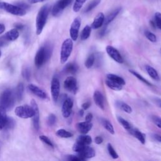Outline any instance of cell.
Masks as SVG:
<instances>
[{
    "instance_id": "obj_1",
    "label": "cell",
    "mask_w": 161,
    "mask_h": 161,
    "mask_svg": "<svg viewBox=\"0 0 161 161\" xmlns=\"http://www.w3.org/2000/svg\"><path fill=\"white\" fill-rule=\"evenodd\" d=\"M50 11V6L48 4L43 6L39 10L36 18V33L40 35L46 24Z\"/></svg>"
},
{
    "instance_id": "obj_2",
    "label": "cell",
    "mask_w": 161,
    "mask_h": 161,
    "mask_svg": "<svg viewBox=\"0 0 161 161\" xmlns=\"http://www.w3.org/2000/svg\"><path fill=\"white\" fill-rule=\"evenodd\" d=\"M15 96L10 89L4 90L0 94V108L6 110L13 108L14 103Z\"/></svg>"
},
{
    "instance_id": "obj_3",
    "label": "cell",
    "mask_w": 161,
    "mask_h": 161,
    "mask_svg": "<svg viewBox=\"0 0 161 161\" xmlns=\"http://www.w3.org/2000/svg\"><path fill=\"white\" fill-rule=\"evenodd\" d=\"M73 49V40L71 38H67L65 40L61 46L60 50V62L62 64L65 63L69 59Z\"/></svg>"
},
{
    "instance_id": "obj_4",
    "label": "cell",
    "mask_w": 161,
    "mask_h": 161,
    "mask_svg": "<svg viewBox=\"0 0 161 161\" xmlns=\"http://www.w3.org/2000/svg\"><path fill=\"white\" fill-rule=\"evenodd\" d=\"M14 113L19 118L27 119L33 117L34 114V110L31 105L24 104L17 106L15 108Z\"/></svg>"
},
{
    "instance_id": "obj_5",
    "label": "cell",
    "mask_w": 161,
    "mask_h": 161,
    "mask_svg": "<svg viewBox=\"0 0 161 161\" xmlns=\"http://www.w3.org/2000/svg\"><path fill=\"white\" fill-rule=\"evenodd\" d=\"M0 8L4 9L6 11L16 16H21L26 14L25 9L19 7V6H15L5 2L0 3Z\"/></svg>"
},
{
    "instance_id": "obj_6",
    "label": "cell",
    "mask_w": 161,
    "mask_h": 161,
    "mask_svg": "<svg viewBox=\"0 0 161 161\" xmlns=\"http://www.w3.org/2000/svg\"><path fill=\"white\" fill-rule=\"evenodd\" d=\"M50 57L48 55L45 47H42L35 57V64L37 67H42Z\"/></svg>"
},
{
    "instance_id": "obj_7",
    "label": "cell",
    "mask_w": 161,
    "mask_h": 161,
    "mask_svg": "<svg viewBox=\"0 0 161 161\" xmlns=\"http://www.w3.org/2000/svg\"><path fill=\"white\" fill-rule=\"evenodd\" d=\"M72 2V0H59L53 6L52 13V15L54 16H58L62 11L67 6H69L70 3Z\"/></svg>"
},
{
    "instance_id": "obj_8",
    "label": "cell",
    "mask_w": 161,
    "mask_h": 161,
    "mask_svg": "<svg viewBox=\"0 0 161 161\" xmlns=\"http://www.w3.org/2000/svg\"><path fill=\"white\" fill-rule=\"evenodd\" d=\"M81 24V19L80 17L75 18L72 21L70 28V36L73 41H76L78 38L79 30Z\"/></svg>"
},
{
    "instance_id": "obj_9",
    "label": "cell",
    "mask_w": 161,
    "mask_h": 161,
    "mask_svg": "<svg viewBox=\"0 0 161 161\" xmlns=\"http://www.w3.org/2000/svg\"><path fill=\"white\" fill-rule=\"evenodd\" d=\"M51 94L52 99L54 102H57L59 94H60V82L58 78L57 77H53L52 80L51 82Z\"/></svg>"
},
{
    "instance_id": "obj_10",
    "label": "cell",
    "mask_w": 161,
    "mask_h": 161,
    "mask_svg": "<svg viewBox=\"0 0 161 161\" xmlns=\"http://www.w3.org/2000/svg\"><path fill=\"white\" fill-rule=\"evenodd\" d=\"M30 105L31 106V107L34 110V114L32 117L33 127L36 131H38L40 128V114H39L38 106L36 102L34 99H32L31 101Z\"/></svg>"
},
{
    "instance_id": "obj_11",
    "label": "cell",
    "mask_w": 161,
    "mask_h": 161,
    "mask_svg": "<svg viewBox=\"0 0 161 161\" xmlns=\"http://www.w3.org/2000/svg\"><path fill=\"white\" fill-rule=\"evenodd\" d=\"M64 86L66 90L74 94L77 91V80L73 76H69L65 79L64 82Z\"/></svg>"
},
{
    "instance_id": "obj_12",
    "label": "cell",
    "mask_w": 161,
    "mask_h": 161,
    "mask_svg": "<svg viewBox=\"0 0 161 161\" xmlns=\"http://www.w3.org/2000/svg\"><path fill=\"white\" fill-rule=\"evenodd\" d=\"M106 51L108 55L113 58L114 61L119 64H122L123 63V58L122 56L121 55L120 53L118 52L117 49H116L114 47L111 46V45H108L106 47Z\"/></svg>"
},
{
    "instance_id": "obj_13",
    "label": "cell",
    "mask_w": 161,
    "mask_h": 161,
    "mask_svg": "<svg viewBox=\"0 0 161 161\" xmlns=\"http://www.w3.org/2000/svg\"><path fill=\"white\" fill-rule=\"evenodd\" d=\"M73 107V101L70 97H67L64 101L62 106V116L67 118H69L72 113V109Z\"/></svg>"
},
{
    "instance_id": "obj_14",
    "label": "cell",
    "mask_w": 161,
    "mask_h": 161,
    "mask_svg": "<svg viewBox=\"0 0 161 161\" xmlns=\"http://www.w3.org/2000/svg\"><path fill=\"white\" fill-rule=\"evenodd\" d=\"M96 152L94 149L88 145H86L84 148L79 153H78V155H79L84 160L92 158L95 156Z\"/></svg>"
},
{
    "instance_id": "obj_15",
    "label": "cell",
    "mask_w": 161,
    "mask_h": 161,
    "mask_svg": "<svg viewBox=\"0 0 161 161\" xmlns=\"http://www.w3.org/2000/svg\"><path fill=\"white\" fill-rule=\"evenodd\" d=\"M28 88L30 90V91L33 92L35 95H36L37 97L43 99H45L47 98V93L37 86L33 84H30L28 85Z\"/></svg>"
},
{
    "instance_id": "obj_16",
    "label": "cell",
    "mask_w": 161,
    "mask_h": 161,
    "mask_svg": "<svg viewBox=\"0 0 161 161\" xmlns=\"http://www.w3.org/2000/svg\"><path fill=\"white\" fill-rule=\"evenodd\" d=\"M92 124L91 122L84 121L79 122L76 124V128L77 130L82 134H87L92 128Z\"/></svg>"
},
{
    "instance_id": "obj_17",
    "label": "cell",
    "mask_w": 161,
    "mask_h": 161,
    "mask_svg": "<svg viewBox=\"0 0 161 161\" xmlns=\"http://www.w3.org/2000/svg\"><path fill=\"white\" fill-rule=\"evenodd\" d=\"M93 99L95 104L97 107H99L101 109L104 110V99L102 93L96 90L94 91L93 94Z\"/></svg>"
},
{
    "instance_id": "obj_18",
    "label": "cell",
    "mask_w": 161,
    "mask_h": 161,
    "mask_svg": "<svg viewBox=\"0 0 161 161\" xmlns=\"http://www.w3.org/2000/svg\"><path fill=\"white\" fill-rule=\"evenodd\" d=\"M104 15L103 13H99L94 19L91 25V28L93 29H97L103 26L104 22Z\"/></svg>"
},
{
    "instance_id": "obj_19",
    "label": "cell",
    "mask_w": 161,
    "mask_h": 161,
    "mask_svg": "<svg viewBox=\"0 0 161 161\" xmlns=\"http://www.w3.org/2000/svg\"><path fill=\"white\" fill-rule=\"evenodd\" d=\"M19 36V31L16 28H13L8 31L5 33L4 37L8 41H14L16 40Z\"/></svg>"
},
{
    "instance_id": "obj_20",
    "label": "cell",
    "mask_w": 161,
    "mask_h": 161,
    "mask_svg": "<svg viewBox=\"0 0 161 161\" xmlns=\"http://www.w3.org/2000/svg\"><path fill=\"white\" fill-rule=\"evenodd\" d=\"M121 8H117L115 9H114L113 11H111L107 16L106 18H105L104 19V25H108V24H109L116 17V16L119 14V13L120 12Z\"/></svg>"
},
{
    "instance_id": "obj_21",
    "label": "cell",
    "mask_w": 161,
    "mask_h": 161,
    "mask_svg": "<svg viewBox=\"0 0 161 161\" xmlns=\"http://www.w3.org/2000/svg\"><path fill=\"white\" fill-rule=\"evenodd\" d=\"M145 69L147 71V72L148 73V74L150 75V77L153 79L155 80H160V77L158 75V74L157 72V71L152 66L147 65L145 66Z\"/></svg>"
},
{
    "instance_id": "obj_22",
    "label": "cell",
    "mask_w": 161,
    "mask_h": 161,
    "mask_svg": "<svg viewBox=\"0 0 161 161\" xmlns=\"http://www.w3.org/2000/svg\"><path fill=\"white\" fill-rule=\"evenodd\" d=\"M76 142L86 145H89L92 143V138L91 136L86 134H82L77 137Z\"/></svg>"
},
{
    "instance_id": "obj_23",
    "label": "cell",
    "mask_w": 161,
    "mask_h": 161,
    "mask_svg": "<svg viewBox=\"0 0 161 161\" xmlns=\"http://www.w3.org/2000/svg\"><path fill=\"white\" fill-rule=\"evenodd\" d=\"M105 83L106 84V86L109 87L110 89L114 90V91H120L123 88V86L112 80L110 79H107L105 81Z\"/></svg>"
},
{
    "instance_id": "obj_24",
    "label": "cell",
    "mask_w": 161,
    "mask_h": 161,
    "mask_svg": "<svg viewBox=\"0 0 161 161\" xmlns=\"http://www.w3.org/2000/svg\"><path fill=\"white\" fill-rule=\"evenodd\" d=\"M130 133L136 138H137L142 144L145 143V135L143 134L140 131L137 129H132Z\"/></svg>"
},
{
    "instance_id": "obj_25",
    "label": "cell",
    "mask_w": 161,
    "mask_h": 161,
    "mask_svg": "<svg viewBox=\"0 0 161 161\" xmlns=\"http://www.w3.org/2000/svg\"><path fill=\"white\" fill-rule=\"evenodd\" d=\"M115 104L119 108H120L122 111H125L126 113H131L132 112V108H131V106L123 101H116Z\"/></svg>"
},
{
    "instance_id": "obj_26",
    "label": "cell",
    "mask_w": 161,
    "mask_h": 161,
    "mask_svg": "<svg viewBox=\"0 0 161 161\" xmlns=\"http://www.w3.org/2000/svg\"><path fill=\"white\" fill-rule=\"evenodd\" d=\"M8 116L6 113V110L0 108V130H2L4 128Z\"/></svg>"
},
{
    "instance_id": "obj_27",
    "label": "cell",
    "mask_w": 161,
    "mask_h": 161,
    "mask_svg": "<svg viewBox=\"0 0 161 161\" xmlns=\"http://www.w3.org/2000/svg\"><path fill=\"white\" fill-rule=\"evenodd\" d=\"M106 77H107V79L112 80H113V81H114V82H117V83H118V84H119L122 86H124L126 84L124 79H123L122 77H119V76H118L116 74H108Z\"/></svg>"
},
{
    "instance_id": "obj_28",
    "label": "cell",
    "mask_w": 161,
    "mask_h": 161,
    "mask_svg": "<svg viewBox=\"0 0 161 161\" xmlns=\"http://www.w3.org/2000/svg\"><path fill=\"white\" fill-rule=\"evenodd\" d=\"M24 92V85L22 82L18 84L15 91V96L18 101L21 100Z\"/></svg>"
},
{
    "instance_id": "obj_29",
    "label": "cell",
    "mask_w": 161,
    "mask_h": 161,
    "mask_svg": "<svg viewBox=\"0 0 161 161\" xmlns=\"http://www.w3.org/2000/svg\"><path fill=\"white\" fill-rule=\"evenodd\" d=\"M101 123H102L103 126L104 127V128L108 132H109L111 135L114 134V130L113 126L112 125V124L108 119H106L104 118H102L101 119Z\"/></svg>"
},
{
    "instance_id": "obj_30",
    "label": "cell",
    "mask_w": 161,
    "mask_h": 161,
    "mask_svg": "<svg viewBox=\"0 0 161 161\" xmlns=\"http://www.w3.org/2000/svg\"><path fill=\"white\" fill-rule=\"evenodd\" d=\"M91 29H92L91 26L89 25L85 26V27L83 28L80 34L81 40H86L89 37L91 33Z\"/></svg>"
},
{
    "instance_id": "obj_31",
    "label": "cell",
    "mask_w": 161,
    "mask_h": 161,
    "mask_svg": "<svg viewBox=\"0 0 161 161\" xmlns=\"http://www.w3.org/2000/svg\"><path fill=\"white\" fill-rule=\"evenodd\" d=\"M129 72H130L132 75H133L135 77H136L138 79H139L140 81H142V82H143V83L145 84L146 85H147V86H152V83H150L148 80H147L145 78H144L142 75H141L140 74H138V73L136 72V71L130 69V70H129Z\"/></svg>"
},
{
    "instance_id": "obj_32",
    "label": "cell",
    "mask_w": 161,
    "mask_h": 161,
    "mask_svg": "<svg viewBox=\"0 0 161 161\" xmlns=\"http://www.w3.org/2000/svg\"><path fill=\"white\" fill-rule=\"evenodd\" d=\"M56 135L57 136L60 137V138H70L73 136L72 133L67 131L65 129H59L56 131Z\"/></svg>"
},
{
    "instance_id": "obj_33",
    "label": "cell",
    "mask_w": 161,
    "mask_h": 161,
    "mask_svg": "<svg viewBox=\"0 0 161 161\" xmlns=\"http://www.w3.org/2000/svg\"><path fill=\"white\" fill-rule=\"evenodd\" d=\"M64 69L65 71L67 73L75 74L78 70V67L74 63H69L65 65Z\"/></svg>"
},
{
    "instance_id": "obj_34",
    "label": "cell",
    "mask_w": 161,
    "mask_h": 161,
    "mask_svg": "<svg viewBox=\"0 0 161 161\" xmlns=\"http://www.w3.org/2000/svg\"><path fill=\"white\" fill-rule=\"evenodd\" d=\"M117 119H118V121H119V123L124 127V128L125 130H126L129 132H130L131 131L132 128H131L130 124L125 119H124L123 118H122L121 116H118Z\"/></svg>"
},
{
    "instance_id": "obj_35",
    "label": "cell",
    "mask_w": 161,
    "mask_h": 161,
    "mask_svg": "<svg viewBox=\"0 0 161 161\" xmlns=\"http://www.w3.org/2000/svg\"><path fill=\"white\" fill-rule=\"evenodd\" d=\"M94 61H95V56L93 53H91L90 54L87 59L85 61V66L86 68L87 69H90L92 67V65H94Z\"/></svg>"
},
{
    "instance_id": "obj_36",
    "label": "cell",
    "mask_w": 161,
    "mask_h": 161,
    "mask_svg": "<svg viewBox=\"0 0 161 161\" xmlns=\"http://www.w3.org/2000/svg\"><path fill=\"white\" fill-rule=\"evenodd\" d=\"M100 2H101V0H92L86 7L84 9V12L87 13L91 11L92 9L96 7L99 4Z\"/></svg>"
},
{
    "instance_id": "obj_37",
    "label": "cell",
    "mask_w": 161,
    "mask_h": 161,
    "mask_svg": "<svg viewBox=\"0 0 161 161\" xmlns=\"http://www.w3.org/2000/svg\"><path fill=\"white\" fill-rule=\"evenodd\" d=\"M86 1L87 0H75L73 5V11L74 12L79 11Z\"/></svg>"
},
{
    "instance_id": "obj_38",
    "label": "cell",
    "mask_w": 161,
    "mask_h": 161,
    "mask_svg": "<svg viewBox=\"0 0 161 161\" xmlns=\"http://www.w3.org/2000/svg\"><path fill=\"white\" fill-rule=\"evenodd\" d=\"M107 149H108V151L109 152V154L110 155V156L114 158V159H116V158H118V155L117 154V153L116 152L115 150L114 149V148L113 147L111 143H108L107 145Z\"/></svg>"
},
{
    "instance_id": "obj_39",
    "label": "cell",
    "mask_w": 161,
    "mask_h": 161,
    "mask_svg": "<svg viewBox=\"0 0 161 161\" xmlns=\"http://www.w3.org/2000/svg\"><path fill=\"white\" fill-rule=\"evenodd\" d=\"M15 126V121L14 119L12 118H8L6 123V125L4 126L5 130H11L13 129Z\"/></svg>"
},
{
    "instance_id": "obj_40",
    "label": "cell",
    "mask_w": 161,
    "mask_h": 161,
    "mask_svg": "<svg viewBox=\"0 0 161 161\" xmlns=\"http://www.w3.org/2000/svg\"><path fill=\"white\" fill-rule=\"evenodd\" d=\"M144 33H145V36H146V38L151 42H157V37L153 33H152L148 30H146V31H145Z\"/></svg>"
},
{
    "instance_id": "obj_41",
    "label": "cell",
    "mask_w": 161,
    "mask_h": 161,
    "mask_svg": "<svg viewBox=\"0 0 161 161\" xmlns=\"http://www.w3.org/2000/svg\"><path fill=\"white\" fill-rule=\"evenodd\" d=\"M39 139L43 143H45V144H47L48 146L53 148V144L52 143V141L45 135H40L39 136Z\"/></svg>"
},
{
    "instance_id": "obj_42",
    "label": "cell",
    "mask_w": 161,
    "mask_h": 161,
    "mask_svg": "<svg viewBox=\"0 0 161 161\" xmlns=\"http://www.w3.org/2000/svg\"><path fill=\"white\" fill-rule=\"evenodd\" d=\"M155 23L156 26L161 30V13L157 12L155 14Z\"/></svg>"
},
{
    "instance_id": "obj_43",
    "label": "cell",
    "mask_w": 161,
    "mask_h": 161,
    "mask_svg": "<svg viewBox=\"0 0 161 161\" xmlns=\"http://www.w3.org/2000/svg\"><path fill=\"white\" fill-rule=\"evenodd\" d=\"M56 120H57V118H56V116L54 114H50L48 117V119H47V123H48V125L50 126H53L55 125V122H56Z\"/></svg>"
},
{
    "instance_id": "obj_44",
    "label": "cell",
    "mask_w": 161,
    "mask_h": 161,
    "mask_svg": "<svg viewBox=\"0 0 161 161\" xmlns=\"http://www.w3.org/2000/svg\"><path fill=\"white\" fill-rule=\"evenodd\" d=\"M152 121L154 123V124L161 129V118L159 116H157L156 115H153L151 117Z\"/></svg>"
},
{
    "instance_id": "obj_45",
    "label": "cell",
    "mask_w": 161,
    "mask_h": 161,
    "mask_svg": "<svg viewBox=\"0 0 161 161\" xmlns=\"http://www.w3.org/2000/svg\"><path fill=\"white\" fill-rule=\"evenodd\" d=\"M22 75L23 76V77L26 79L27 80H28L30 78V75H31V72H30V69L28 67H25L22 72Z\"/></svg>"
},
{
    "instance_id": "obj_46",
    "label": "cell",
    "mask_w": 161,
    "mask_h": 161,
    "mask_svg": "<svg viewBox=\"0 0 161 161\" xmlns=\"http://www.w3.org/2000/svg\"><path fill=\"white\" fill-rule=\"evenodd\" d=\"M68 160H71V161H80V160H84L79 155H69L68 156Z\"/></svg>"
},
{
    "instance_id": "obj_47",
    "label": "cell",
    "mask_w": 161,
    "mask_h": 161,
    "mask_svg": "<svg viewBox=\"0 0 161 161\" xmlns=\"http://www.w3.org/2000/svg\"><path fill=\"white\" fill-rule=\"evenodd\" d=\"M90 106H91V102L90 101H87V102H85L83 104H82L81 108L84 110H86L90 107Z\"/></svg>"
},
{
    "instance_id": "obj_48",
    "label": "cell",
    "mask_w": 161,
    "mask_h": 161,
    "mask_svg": "<svg viewBox=\"0 0 161 161\" xmlns=\"http://www.w3.org/2000/svg\"><path fill=\"white\" fill-rule=\"evenodd\" d=\"M103 142V139L101 136H97L94 138V142L97 144V145H99L101 143H102Z\"/></svg>"
},
{
    "instance_id": "obj_49",
    "label": "cell",
    "mask_w": 161,
    "mask_h": 161,
    "mask_svg": "<svg viewBox=\"0 0 161 161\" xmlns=\"http://www.w3.org/2000/svg\"><path fill=\"white\" fill-rule=\"evenodd\" d=\"M152 137L155 140H156L157 142H161V135H158V134H152Z\"/></svg>"
},
{
    "instance_id": "obj_50",
    "label": "cell",
    "mask_w": 161,
    "mask_h": 161,
    "mask_svg": "<svg viewBox=\"0 0 161 161\" xmlns=\"http://www.w3.org/2000/svg\"><path fill=\"white\" fill-rule=\"evenodd\" d=\"M8 42V41L6 40V39L4 37V36H1V37L0 38V47H3V46L5 45Z\"/></svg>"
},
{
    "instance_id": "obj_51",
    "label": "cell",
    "mask_w": 161,
    "mask_h": 161,
    "mask_svg": "<svg viewBox=\"0 0 161 161\" xmlns=\"http://www.w3.org/2000/svg\"><path fill=\"white\" fill-rule=\"evenodd\" d=\"M153 101L159 108H161V99L160 98H159V97H154L153 98Z\"/></svg>"
},
{
    "instance_id": "obj_52",
    "label": "cell",
    "mask_w": 161,
    "mask_h": 161,
    "mask_svg": "<svg viewBox=\"0 0 161 161\" xmlns=\"http://www.w3.org/2000/svg\"><path fill=\"white\" fill-rule=\"evenodd\" d=\"M92 117H93V116H92V113H89L87 114V115L86 116L85 121H88V122H91V120H92Z\"/></svg>"
},
{
    "instance_id": "obj_53",
    "label": "cell",
    "mask_w": 161,
    "mask_h": 161,
    "mask_svg": "<svg viewBox=\"0 0 161 161\" xmlns=\"http://www.w3.org/2000/svg\"><path fill=\"white\" fill-rule=\"evenodd\" d=\"M24 28V26L22 24L20 23H17L15 25V28H16L17 30H22Z\"/></svg>"
},
{
    "instance_id": "obj_54",
    "label": "cell",
    "mask_w": 161,
    "mask_h": 161,
    "mask_svg": "<svg viewBox=\"0 0 161 161\" xmlns=\"http://www.w3.org/2000/svg\"><path fill=\"white\" fill-rule=\"evenodd\" d=\"M45 0H28V1L30 3V4H35V3H40L42 1H44Z\"/></svg>"
},
{
    "instance_id": "obj_55",
    "label": "cell",
    "mask_w": 161,
    "mask_h": 161,
    "mask_svg": "<svg viewBox=\"0 0 161 161\" xmlns=\"http://www.w3.org/2000/svg\"><path fill=\"white\" fill-rule=\"evenodd\" d=\"M5 30V26L4 25V24L0 23V35L2 34Z\"/></svg>"
},
{
    "instance_id": "obj_56",
    "label": "cell",
    "mask_w": 161,
    "mask_h": 161,
    "mask_svg": "<svg viewBox=\"0 0 161 161\" xmlns=\"http://www.w3.org/2000/svg\"><path fill=\"white\" fill-rule=\"evenodd\" d=\"M106 25H105V26L101 30V31H100V35L101 36H103L104 35V33H105V31H106Z\"/></svg>"
},
{
    "instance_id": "obj_57",
    "label": "cell",
    "mask_w": 161,
    "mask_h": 161,
    "mask_svg": "<svg viewBox=\"0 0 161 161\" xmlns=\"http://www.w3.org/2000/svg\"><path fill=\"white\" fill-rule=\"evenodd\" d=\"M150 24L151 26H152L153 28H155V27H156V25H155V21H153L151 20V21H150Z\"/></svg>"
},
{
    "instance_id": "obj_58",
    "label": "cell",
    "mask_w": 161,
    "mask_h": 161,
    "mask_svg": "<svg viewBox=\"0 0 161 161\" xmlns=\"http://www.w3.org/2000/svg\"><path fill=\"white\" fill-rule=\"evenodd\" d=\"M84 109H81L79 111V114L80 117H82L83 115H84Z\"/></svg>"
},
{
    "instance_id": "obj_59",
    "label": "cell",
    "mask_w": 161,
    "mask_h": 161,
    "mask_svg": "<svg viewBox=\"0 0 161 161\" xmlns=\"http://www.w3.org/2000/svg\"><path fill=\"white\" fill-rule=\"evenodd\" d=\"M1 51L0 50V57H1Z\"/></svg>"
},
{
    "instance_id": "obj_60",
    "label": "cell",
    "mask_w": 161,
    "mask_h": 161,
    "mask_svg": "<svg viewBox=\"0 0 161 161\" xmlns=\"http://www.w3.org/2000/svg\"><path fill=\"white\" fill-rule=\"evenodd\" d=\"M160 53H161V48H160Z\"/></svg>"
}]
</instances>
